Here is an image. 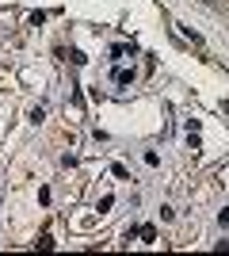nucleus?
I'll use <instances>...</instances> for the list:
<instances>
[{"label": "nucleus", "instance_id": "1", "mask_svg": "<svg viewBox=\"0 0 229 256\" xmlns=\"http://www.w3.org/2000/svg\"><path fill=\"white\" fill-rule=\"evenodd\" d=\"M115 84H134V69H115Z\"/></svg>", "mask_w": 229, "mask_h": 256}, {"label": "nucleus", "instance_id": "2", "mask_svg": "<svg viewBox=\"0 0 229 256\" xmlns=\"http://www.w3.org/2000/svg\"><path fill=\"white\" fill-rule=\"evenodd\" d=\"M138 234H142V241H149V245H153V241H157V230H153V226H142Z\"/></svg>", "mask_w": 229, "mask_h": 256}]
</instances>
